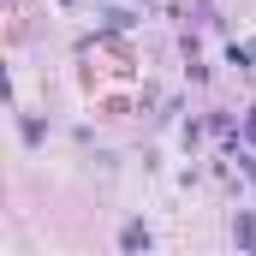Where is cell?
<instances>
[{
	"label": "cell",
	"mask_w": 256,
	"mask_h": 256,
	"mask_svg": "<svg viewBox=\"0 0 256 256\" xmlns=\"http://www.w3.org/2000/svg\"><path fill=\"white\" fill-rule=\"evenodd\" d=\"M250 137H256V114H250Z\"/></svg>",
	"instance_id": "cell-1"
}]
</instances>
